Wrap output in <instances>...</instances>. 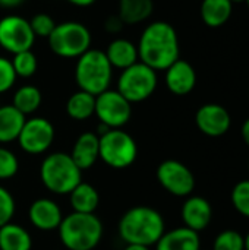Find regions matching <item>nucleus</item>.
<instances>
[{
  "instance_id": "1",
  "label": "nucleus",
  "mask_w": 249,
  "mask_h": 250,
  "mask_svg": "<svg viewBox=\"0 0 249 250\" xmlns=\"http://www.w3.org/2000/svg\"><path fill=\"white\" fill-rule=\"evenodd\" d=\"M136 47L139 60L156 72L166 70L179 59L181 53L176 29L164 21L147 25Z\"/></svg>"
},
{
  "instance_id": "2",
  "label": "nucleus",
  "mask_w": 249,
  "mask_h": 250,
  "mask_svg": "<svg viewBox=\"0 0 249 250\" xmlns=\"http://www.w3.org/2000/svg\"><path fill=\"white\" fill-rule=\"evenodd\" d=\"M164 231L163 215L150 207H134L119 221V234L126 245L156 246Z\"/></svg>"
},
{
  "instance_id": "3",
  "label": "nucleus",
  "mask_w": 249,
  "mask_h": 250,
  "mask_svg": "<svg viewBox=\"0 0 249 250\" xmlns=\"http://www.w3.org/2000/svg\"><path fill=\"white\" fill-rule=\"evenodd\" d=\"M59 236L69 250H92L103 237V224L95 214L72 212L63 217L59 226Z\"/></svg>"
},
{
  "instance_id": "4",
  "label": "nucleus",
  "mask_w": 249,
  "mask_h": 250,
  "mask_svg": "<svg viewBox=\"0 0 249 250\" xmlns=\"http://www.w3.org/2000/svg\"><path fill=\"white\" fill-rule=\"evenodd\" d=\"M113 78V67L101 50L90 48L78 57L75 66V79L81 91L94 97L109 89Z\"/></svg>"
},
{
  "instance_id": "5",
  "label": "nucleus",
  "mask_w": 249,
  "mask_h": 250,
  "mask_svg": "<svg viewBox=\"0 0 249 250\" xmlns=\"http://www.w3.org/2000/svg\"><path fill=\"white\" fill-rule=\"evenodd\" d=\"M40 177L50 192L56 195H69L82 182V171L75 164L70 154L54 152L43 160Z\"/></svg>"
},
{
  "instance_id": "6",
  "label": "nucleus",
  "mask_w": 249,
  "mask_h": 250,
  "mask_svg": "<svg viewBox=\"0 0 249 250\" xmlns=\"http://www.w3.org/2000/svg\"><path fill=\"white\" fill-rule=\"evenodd\" d=\"M47 40L50 50L63 59H78L91 48L90 29L76 21L57 23Z\"/></svg>"
},
{
  "instance_id": "7",
  "label": "nucleus",
  "mask_w": 249,
  "mask_h": 250,
  "mask_svg": "<svg viewBox=\"0 0 249 250\" xmlns=\"http://www.w3.org/2000/svg\"><path fill=\"white\" fill-rule=\"evenodd\" d=\"M98 158L112 168H126L132 166L138 155L135 139L122 129H109L100 135Z\"/></svg>"
},
{
  "instance_id": "8",
  "label": "nucleus",
  "mask_w": 249,
  "mask_h": 250,
  "mask_svg": "<svg viewBox=\"0 0 249 250\" xmlns=\"http://www.w3.org/2000/svg\"><path fill=\"white\" fill-rule=\"evenodd\" d=\"M157 83V72L142 62H136L122 70L117 81V91L134 104L150 98L154 94Z\"/></svg>"
},
{
  "instance_id": "9",
  "label": "nucleus",
  "mask_w": 249,
  "mask_h": 250,
  "mask_svg": "<svg viewBox=\"0 0 249 250\" xmlns=\"http://www.w3.org/2000/svg\"><path fill=\"white\" fill-rule=\"evenodd\" d=\"M94 114L109 129H120L132 116V104L117 89H107L95 97Z\"/></svg>"
},
{
  "instance_id": "10",
  "label": "nucleus",
  "mask_w": 249,
  "mask_h": 250,
  "mask_svg": "<svg viewBox=\"0 0 249 250\" xmlns=\"http://www.w3.org/2000/svg\"><path fill=\"white\" fill-rule=\"evenodd\" d=\"M35 35L29 21L19 15H6L0 19V47L10 54L31 50Z\"/></svg>"
},
{
  "instance_id": "11",
  "label": "nucleus",
  "mask_w": 249,
  "mask_h": 250,
  "mask_svg": "<svg viewBox=\"0 0 249 250\" xmlns=\"http://www.w3.org/2000/svg\"><path fill=\"white\" fill-rule=\"evenodd\" d=\"M157 180L170 195L188 198L195 189L194 173L178 160H166L157 168Z\"/></svg>"
},
{
  "instance_id": "12",
  "label": "nucleus",
  "mask_w": 249,
  "mask_h": 250,
  "mask_svg": "<svg viewBox=\"0 0 249 250\" xmlns=\"http://www.w3.org/2000/svg\"><path fill=\"white\" fill-rule=\"evenodd\" d=\"M18 144L22 151L31 155L45 152L54 141V127L44 117H32L25 120L18 136Z\"/></svg>"
},
{
  "instance_id": "13",
  "label": "nucleus",
  "mask_w": 249,
  "mask_h": 250,
  "mask_svg": "<svg viewBox=\"0 0 249 250\" xmlns=\"http://www.w3.org/2000/svg\"><path fill=\"white\" fill-rule=\"evenodd\" d=\"M195 125L205 136L219 138L229 132L232 126V117L223 105L208 103L198 108L195 114Z\"/></svg>"
},
{
  "instance_id": "14",
  "label": "nucleus",
  "mask_w": 249,
  "mask_h": 250,
  "mask_svg": "<svg viewBox=\"0 0 249 250\" xmlns=\"http://www.w3.org/2000/svg\"><path fill=\"white\" fill-rule=\"evenodd\" d=\"M166 86L175 95H188L197 85V73L191 63L178 59L166 70Z\"/></svg>"
},
{
  "instance_id": "15",
  "label": "nucleus",
  "mask_w": 249,
  "mask_h": 250,
  "mask_svg": "<svg viewBox=\"0 0 249 250\" xmlns=\"http://www.w3.org/2000/svg\"><path fill=\"white\" fill-rule=\"evenodd\" d=\"M181 215L185 227L200 233L210 226L213 220V208L203 196H188L182 205Z\"/></svg>"
},
{
  "instance_id": "16",
  "label": "nucleus",
  "mask_w": 249,
  "mask_h": 250,
  "mask_svg": "<svg viewBox=\"0 0 249 250\" xmlns=\"http://www.w3.org/2000/svg\"><path fill=\"white\" fill-rule=\"evenodd\" d=\"M28 217L31 224L43 231L57 230L63 220L60 207L48 198H40L34 201L29 207Z\"/></svg>"
},
{
  "instance_id": "17",
  "label": "nucleus",
  "mask_w": 249,
  "mask_h": 250,
  "mask_svg": "<svg viewBox=\"0 0 249 250\" xmlns=\"http://www.w3.org/2000/svg\"><path fill=\"white\" fill-rule=\"evenodd\" d=\"M156 250H201L200 233L188 227H178L170 231H164L156 243Z\"/></svg>"
},
{
  "instance_id": "18",
  "label": "nucleus",
  "mask_w": 249,
  "mask_h": 250,
  "mask_svg": "<svg viewBox=\"0 0 249 250\" xmlns=\"http://www.w3.org/2000/svg\"><path fill=\"white\" fill-rule=\"evenodd\" d=\"M98 146H100V138L94 132H85L79 135L76 139L73 149H72V160L75 164L81 168V171L91 168L95 161L98 160Z\"/></svg>"
},
{
  "instance_id": "19",
  "label": "nucleus",
  "mask_w": 249,
  "mask_h": 250,
  "mask_svg": "<svg viewBox=\"0 0 249 250\" xmlns=\"http://www.w3.org/2000/svg\"><path fill=\"white\" fill-rule=\"evenodd\" d=\"M113 69H126L138 62V47L126 38H116L104 51Z\"/></svg>"
},
{
  "instance_id": "20",
  "label": "nucleus",
  "mask_w": 249,
  "mask_h": 250,
  "mask_svg": "<svg viewBox=\"0 0 249 250\" xmlns=\"http://www.w3.org/2000/svg\"><path fill=\"white\" fill-rule=\"evenodd\" d=\"M233 12V3L230 0H203L201 1V19L210 28H219L225 25Z\"/></svg>"
},
{
  "instance_id": "21",
  "label": "nucleus",
  "mask_w": 249,
  "mask_h": 250,
  "mask_svg": "<svg viewBox=\"0 0 249 250\" xmlns=\"http://www.w3.org/2000/svg\"><path fill=\"white\" fill-rule=\"evenodd\" d=\"M25 116L18 111L12 104L0 107V144H9L18 139L23 123Z\"/></svg>"
},
{
  "instance_id": "22",
  "label": "nucleus",
  "mask_w": 249,
  "mask_h": 250,
  "mask_svg": "<svg viewBox=\"0 0 249 250\" xmlns=\"http://www.w3.org/2000/svg\"><path fill=\"white\" fill-rule=\"evenodd\" d=\"M69 199L73 212H81V214H94L100 204V196L97 189L85 182H81L69 193Z\"/></svg>"
},
{
  "instance_id": "23",
  "label": "nucleus",
  "mask_w": 249,
  "mask_h": 250,
  "mask_svg": "<svg viewBox=\"0 0 249 250\" xmlns=\"http://www.w3.org/2000/svg\"><path fill=\"white\" fill-rule=\"evenodd\" d=\"M153 10V0H119L117 16L125 25H136L147 21Z\"/></svg>"
},
{
  "instance_id": "24",
  "label": "nucleus",
  "mask_w": 249,
  "mask_h": 250,
  "mask_svg": "<svg viewBox=\"0 0 249 250\" xmlns=\"http://www.w3.org/2000/svg\"><path fill=\"white\" fill-rule=\"evenodd\" d=\"M32 240L29 233L13 223L0 227V250H31Z\"/></svg>"
},
{
  "instance_id": "25",
  "label": "nucleus",
  "mask_w": 249,
  "mask_h": 250,
  "mask_svg": "<svg viewBox=\"0 0 249 250\" xmlns=\"http://www.w3.org/2000/svg\"><path fill=\"white\" fill-rule=\"evenodd\" d=\"M94 111L95 97L81 89L72 94L66 103V113L73 120H87L91 116H94Z\"/></svg>"
},
{
  "instance_id": "26",
  "label": "nucleus",
  "mask_w": 249,
  "mask_h": 250,
  "mask_svg": "<svg viewBox=\"0 0 249 250\" xmlns=\"http://www.w3.org/2000/svg\"><path fill=\"white\" fill-rule=\"evenodd\" d=\"M41 101H43L41 91L37 86L23 85L15 91L12 105L18 111H21L23 116H28V114H32L34 111H37L40 108Z\"/></svg>"
},
{
  "instance_id": "27",
  "label": "nucleus",
  "mask_w": 249,
  "mask_h": 250,
  "mask_svg": "<svg viewBox=\"0 0 249 250\" xmlns=\"http://www.w3.org/2000/svg\"><path fill=\"white\" fill-rule=\"evenodd\" d=\"M10 62L18 78H31L38 67L37 57L31 50H25L13 54V59Z\"/></svg>"
},
{
  "instance_id": "28",
  "label": "nucleus",
  "mask_w": 249,
  "mask_h": 250,
  "mask_svg": "<svg viewBox=\"0 0 249 250\" xmlns=\"http://www.w3.org/2000/svg\"><path fill=\"white\" fill-rule=\"evenodd\" d=\"M213 250H245V236L236 230H225L216 236Z\"/></svg>"
},
{
  "instance_id": "29",
  "label": "nucleus",
  "mask_w": 249,
  "mask_h": 250,
  "mask_svg": "<svg viewBox=\"0 0 249 250\" xmlns=\"http://www.w3.org/2000/svg\"><path fill=\"white\" fill-rule=\"evenodd\" d=\"M233 208L245 218H249V179L241 180L235 185L230 195Z\"/></svg>"
},
{
  "instance_id": "30",
  "label": "nucleus",
  "mask_w": 249,
  "mask_h": 250,
  "mask_svg": "<svg viewBox=\"0 0 249 250\" xmlns=\"http://www.w3.org/2000/svg\"><path fill=\"white\" fill-rule=\"evenodd\" d=\"M29 25H31V29L34 32L35 38L37 37L48 38L57 23L54 22V19L50 15H47V13H37L29 21Z\"/></svg>"
},
{
  "instance_id": "31",
  "label": "nucleus",
  "mask_w": 249,
  "mask_h": 250,
  "mask_svg": "<svg viewBox=\"0 0 249 250\" xmlns=\"http://www.w3.org/2000/svg\"><path fill=\"white\" fill-rule=\"evenodd\" d=\"M19 170V161L16 155L7 149L0 146V180L12 179Z\"/></svg>"
},
{
  "instance_id": "32",
  "label": "nucleus",
  "mask_w": 249,
  "mask_h": 250,
  "mask_svg": "<svg viewBox=\"0 0 249 250\" xmlns=\"http://www.w3.org/2000/svg\"><path fill=\"white\" fill-rule=\"evenodd\" d=\"M16 204L12 196V193L0 186V227L10 223L12 217L15 215Z\"/></svg>"
},
{
  "instance_id": "33",
  "label": "nucleus",
  "mask_w": 249,
  "mask_h": 250,
  "mask_svg": "<svg viewBox=\"0 0 249 250\" xmlns=\"http://www.w3.org/2000/svg\"><path fill=\"white\" fill-rule=\"evenodd\" d=\"M16 73L13 70L12 62L0 56V94L7 92L16 82Z\"/></svg>"
},
{
  "instance_id": "34",
  "label": "nucleus",
  "mask_w": 249,
  "mask_h": 250,
  "mask_svg": "<svg viewBox=\"0 0 249 250\" xmlns=\"http://www.w3.org/2000/svg\"><path fill=\"white\" fill-rule=\"evenodd\" d=\"M123 22H122V19L117 16V15H112V16H109L106 21H104V28H106V31L107 32H112V34H116V32H119L122 28H123Z\"/></svg>"
},
{
  "instance_id": "35",
  "label": "nucleus",
  "mask_w": 249,
  "mask_h": 250,
  "mask_svg": "<svg viewBox=\"0 0 249 250\" xmlns=\"http://www.w3.org/2000/svg\"><path fill=\"white\" fill-rule=\"evenodd\" d=\"M241 135H242L244 142L249 146V117L244 122V125H242V127H241Z\"/></svg>"
},
{
  "instance_id": "36",
  "label": "nucleus",
  "mask_w": 249,
  "mask_h": 250,
  "mask_svg": "<svg viewBox=\"0 0 249 250\" xmlns=\"http://www.w3.org/2000/svg\"><path fill=\"white\" fill-rule=\"evenodd\" d=\"M66 1L73 4V6H78V7H87V6L94 4L97 0H66Z\"/></svg>"
},
{
  "instance_id": "37",
  "label": "nucleus",
  "mask_w": 249,
  "mask_h": 250,
  "mask_svg": "<svg viewBox=\"0 0 249 250\" xmlns=\"http://www.w3.org/2000/svg\"><path fill=\"white\" fill-rule=\"evenodd\" d=\"M21 3H23V0H0V6L3 7H16Z\"/></svg>"
},
{
  "instance_id": "38",
  "label": "nucleus",
  "mask_w": 249,
  "mask_h": 250,
  "mask_svg": "<svg viewBox=\"0 0 249 250\" xmlns=\"http://www.w3.org/2000/svg\"><path fill=\"white\" fill-rule=\"evenodd\" d=\"M123 250H151L150 246H142V245H126Z\"/></svg>"
},
{
  "instance_id": "39",
  "label": "nucleus",
  "mask_w": 249,
  "mask_h": 250,
  "mask_svg": "<svg viewBox=\"0 0 249 250\" xmlns=\"http://www.w3.org/2000/svg\"><path fill=\"white\" fill-rule=\"evenodd\" d=\"M245 250H249V231L248 234L245 236Z\"/></svg>"
},
{
  "instance_id": "40",
  "label": "nucleus",
  "mask_w": 249,
  "mask_h": 250,
  "mask_svg": "<svg viewBox=\"0 0 249 250\" xmlns=\"http://www.w3.org/2000/svg\"><path fill=\"white\" fill-rule=\"evenodd\" d=\"M232 3H241V1H245V0H230Z\"/></svg>"
},
{
  "instance_id": "41",
  "label": "nucleus",
  "mask_w": 249,
  "mask_h": 250,
  "mask_svg": "<svg viewBox=\"0 0 249 250\" xmlns=\"http://www.w3.org/2000/svg\"><path fill=\"white\" fill-rule=\"evenodd\" d=\"M245 3H247V4H248V7H249V0H245Z\"/></svg>"
},
{
  "instance_id": "42",
  "label": "nucleus",
  "mask_w": 249,
  "mask_h": 250,
  "mask_svg": "<svg viewBox=\"0 0 249 250\" xmlns=\"http://www.w3.org/2000/svg\"><path fill=\"white\" fill-rule=\"evenodd\" d=\"M248 171H249V161H248Z\"/></svg>"
},
{
  "instance_id": "43",
  "label": "nucleus",
  "mask_w": 249,
  "mask_h": 250,
  "mask_svg": "<svg viewBox=\"0 0 249 250\" xmlns=\"http://www.w3.org/2000/svg\"><path fill=\"white\" fill-rule=\"evenodd\" d=\"M248 94H249V89H248Z\"/></svg>"
}]
</instances>
